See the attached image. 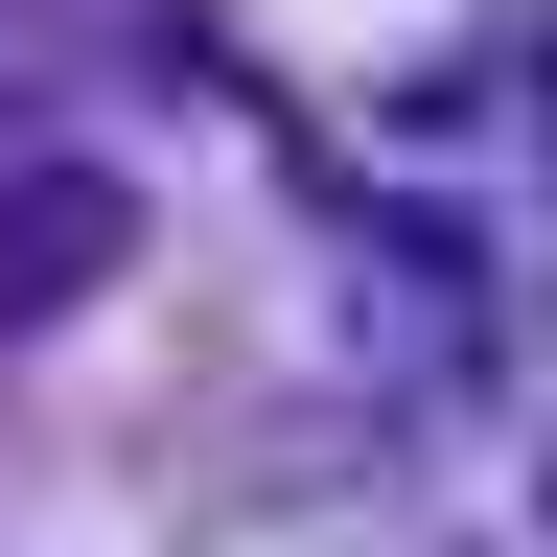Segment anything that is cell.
Wrapping results in <instances>:
<instances>
[{
  "label": "cell",
  "mask_w": 557,
  "mask_h": 557,
  "mask_svg": "<svg viewBox=\"0 0 557 557\" xmlns=\"http://www.w3.org/2000/svg\"><path fill=\"white\" fill-rule=\"evenodd\" d=\"M116 256H139V186L116 163H0V325L116 302Z\"/></svg>",
  "instance_id": "1"
}]
</instances>
